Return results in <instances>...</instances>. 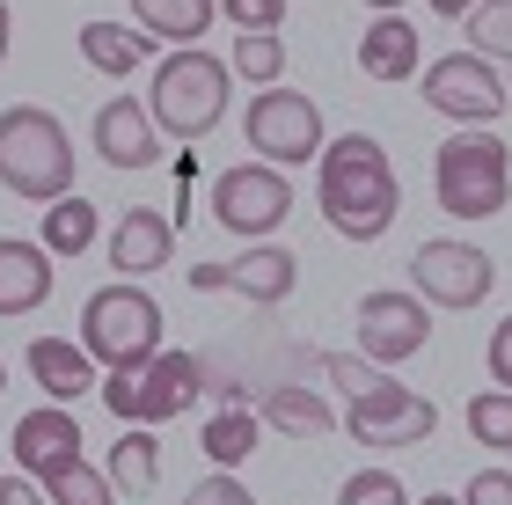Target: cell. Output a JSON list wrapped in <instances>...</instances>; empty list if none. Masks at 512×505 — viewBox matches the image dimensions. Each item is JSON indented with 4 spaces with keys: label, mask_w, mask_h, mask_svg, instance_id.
Listing matches in <instances>:
<instances>
[{
    "label": "cell",
    "mask_w": 512,
    "mask_h": 505,
    "mask_svg": "<svg viewBox=\"0 0 512 505\" xmlns=\"http://www.w3.org/2000/svg\"><path fill=\"white\" fill-rule=\"evenodd\" d=\"M315 198H322V220L337 227L344 242H381L388 227H395V169H388V154L374 132H344V140L322 147V162H315Z\"/></svg>",
    "instance_id": "6da1fadb"
},
{
    "label": "cell",
    "mask_w": 512,
    "mask_h": 505,
    "mask_svg": "<svg viewBox=\"0 0 512 505\" xmlns=\"http://www.w3.org/2000/svg\"><path fill=\"white\" fill-rule=\"evenodd\" d=\"M227 96H235V66L220 52H205V44H183L154 66V88H147V110L161 125V140H183L198 147L205 132H220L227 118Z\"/></svg>",
    "instance_id": "7a4b0ae2"
},
{
    "label": "cell",
    "mask_w": 512,
    "mask_h": 505,
    "mask_svg": "<svg viewBox=\"0 0 512 505\" xmlns=\"http://www.w3.org/2000/svg\"><path fill=\"white\" fill-rule=\"evenodd\" d=\"M74 140L52 110L37 103H8L0 110V191L30 198V205H59L74 198Z\"/></svg>",
    "instance_id": "3957f363"
},
{
    "label": "cell",
    "mask_w": 512,
    "mask_h": 505,
    "mask_svg": "<svg viewBox=\"0 0 512 505\" xmlns=\"http://www.w3.org/2000/svg\"><path fill=\"white\" fill-rule=\"evenodd\" d=\"M432 198L447 220H498L512 198V147L491 125L454 132L447 147L432 154Z\"/></svg>",
    "instance_id": "277c9868"
},
{
    "label": "cell",
    "mask_w": 512,
    "mask_h": 505,
    "mask_svg": "<svg viewBox=\"0 0 512 505\" xmlns=\"http://www.w3.org/2000/svg\"><path fill=\"white\" fill-rule=\"evenodd\" d=\"M81 352L96 366H147L154 352H169L161 344V301L139 279H110L81 301Z\"/></svg>",
    "instance_id": "5b68a950"
},
{
    "label": "cell",
    "mask_w": 512,
    "mask_h": 505,
    "mask_svg": "<svg viewBox=\"0 0 512 505\" xmlns=\"http://www.w3.org/2000/svg\"><path fill=\"white\" fill-rule=\"evenodd\" d=\"M96 396L110 403V418H118V425H169V418H183V410L205 396V359L154 352L147 366H118V374H103Z\"/></svg>",
    "instance_id": "8992f818"
},
{
    "label": "cell",
    "mask_w": 512,
    "mask_h": 505,
    "mask_svg": "<svg viewBox=\"0 0 512 505\" xmlns=\"http://www.w3.org/2000/svg\"><path fill=\"white\" fill-rule=\"evenodd\" d=\"M242 132H249V154H264L271 169H293V162H322V103L300 96V88H256L249 110H242Z\"/></svg>",
    "instance_id": "52a82bcc"
},
{
    "label": "cell",
    "mask_w": 512,
    "mask_h": 505,
    "mask_svg": "<svg viewBox=\"0 0 512 505\" xmlns=\"http://www.w3.org/2000/svg\"><path fill=\"white\" fill-rule=\"evenodd\" d=\"M417 96H425V110L454 118L461 132H469V125H498L505 110H512V88L498 81V66H491V59H476V52H447V59H432L425 74H417Z\"/></svg>",
    "instance_id": "ba28073f"
},
{
    "label": "cell",
    "mask_w": 512,
    "mask_h": 505,
    "mask_svg": "<svg viewBox=\"0 0 512 505\" xmlns=\"http://www.w3.org/2000/svg\"><path fill=\"white\" fill-rule=\"evenodd\" d=\"M286 213H293V183H286V169H271V162H235V169L213 176V220L227 227V235L271 242L278 227H286Z\"/></svg>",
    "instance_id": "9c48e42d"
},
{
    "label": "cell",
    "mask_w": 512,
    "mask_h": 505,
    "mask_svg": "<svg viewBox=\"0 0 512 505\" xmlns=\"http://www.w3.org/2000/svg\"><path fill=\"white\" fill-rule=\"evenodd\" d=\"M403 271H410V293L425 308H476V301H491V286H498V264L483 257L476 242H454V235L417 242V257Z\"/></svg>",
    "instance_id": "30bf717a"
},
{
    "label": "cell",
    "mask_w": 512,
    "mask_h": 505,
    "mask_svg": "<svg viewBox=\"0 0 512 505\" xmlns=\"http://www.w3.org/2000/svg\"><path fill=\"white\" fill-rule=\"evenodd\" d=\"M344 432H352L359 447H425L439 432V403L417 396V388H403V381H388V388H374V396L344 403Z\"/></svg>",
    "instance_id": "8fae6325"
},
{
    "label": "cell",
    "mask_w": 512,
    "mask_h": 505,
    "mask_svg": "<svg viewBox=\"0 0 512 505\" xmlns=\"http://www.w3.org/2000/svg\"><path fill=\"white\" fill-rule=\"evenodd\" d=\"M425 337H432V308L410 286H381V293L359 301V359L403 366V359L425 352Z\"/></svg>",
    "instance_id": "7c38bea8"
},
{
    "label": "cell",
    "mask_w": 512,
    "mask_h": 505,
    "mask_svg": "<svg viewBox=\"0 0 512 505\" xmlns=\"http://www.w3.org/2000/svg\"><path fill=\"white\" fill-rule=\"evenodd\" d=\"M81 425H74V410L66 403H44V410H22L15 418V432H8V454H15V469L22 476H59L66 462H81Z\"/></svg>",
    "instance_id": "4fadbf2b"
},
{
    "label": "cell",
    "mask_w": 512,
    "mask_h": 505,
    "mask_svg": "<svg viewBox=\"0 0 512 505\" xmlns=\"http://www.w3.org/2000/svg\"><path fill=\"white\" fill-rule=\"evenodd\" d=\"M88 140H96V154L110 169H154L161 162V125L139 96H110L96 110V125H88Z\"/></svg>",
    "instance_id": "5bb4252c"
},
{
    "label": "cell",
    "mask_w": 512,
    "mask_h": 505,
    "mask_svg": "<svg viewBox=\"0 0 512 505\" xmlns=\"http://www.w3.org/2000/svg\"><path fill=\"white\" fill-rule=\"evenodd\" d=\"M110 271L118 279H147V271L169 264V249H176V227L169 213H154V205H125L118 220H110Z\"/></svg>",
    "instance_id": "9a60e30c"
},
{
    "label": "cell",
    "mask_w": 512,
    "mask_h": 505,
    "mask_svg": "<svg viewBox=\"0 0 512 505\" xmlns=\"http://www.w3.org/2000/svg\"><path fill=\"white\" fill-rule=\"evenodd\" d=\"M52 301V249L0 235V315H37Z\"/></svg>",
    "instance_id": "2e32d148"
},
{
    "label": "cell",
    "mask_w": 512,
    "mask_h": 505,
    "mask_svg": "<svg viewBox=\"0 0 512 505\" xmlns=\"http://www.w3.org/2000/svg\"><path fill=\"white\" fill-rule=\"evenodd\" d=\"M22 366H30V374H37V388H44L52 403H66V410H74V396L103 388V381H96V359H88L81 344H66V337H30Z\"/></svg>",
    "instance_id": "e0dca14e"
},
{
    "label": "cell",
    "mask_w": 512,
    "mask_h": 505,
    "mask_svg": "<svg viewBox=\"0 0 512 505\" xmlns=\"http://www.w3.org/2000/svg\"><path fill=\"white\" fill-rule=\"evenodd\" d=\"M293 286H300V257L278 242H256V249H242V264H227V293H242L256 308H278Z\"/></svg>",
    "instance_id": "ac0fdd59"
},
{
    "label": "cell",
    "mask_w": 512,
    "mask_h": 505,
    "mask_svg": "<svg viewBox=\"0 0 512 505\" xmlns=\"http://www.w3.org/2000/svg\"><path fill=\"white\" fill-rule=\"evenodd\" d=\"M359 74L366 81H410V74H425V66H417V30L403 15H374L359 30Z\"/></svg>",
    "instance_id": "d6986e66"
},
{
    "label": "cell",
    "mask_w": 512,
    "mask_h": 505,
    "mask_svg": "<svg viewBox=\"0 0 512 505\" xmlns=\"http://www.w3.org/2000/svg\"><path fill=\"white\" fill-rule=\"evenodd\" d=\"M256 418H264V425H278V432H293V440H322V432L337 425V410H330V396H322V388H300V381H286V388H264Z\"/></svg>",
    "instance_id": "ffe728a7"
},
{
    "label": "cell",
    "mask_w": 512,
    "mask_h": 505,
    "mask_svg": "<svg viewBox=\"0 0 512 505\" xmlns=\"http://www.w3.org/2000/svg\"><path fill=\"white\" fill-rule=\"evenodd\" d=\"M147 52H154L147 30H125V22H81V59L96 66V74H110V81H132L139 66H147Z\"/></svg>",
    "instance_id": "44dd1931"
},
{
    "label": "cell",
    "mask_w": 512,
    "mask_h": 505,
    "mask_svg": "<svg viewBox=\"0 0 512 505\" xmlns=\"http://www.w3.org/2000/svg\"><path fill=\"white\" fill-rule=\"evenodd\" d=\"M213 15H220V0H132V22L154 44H176V52L213 30Z\"/></svg>",
    "instance_id": "7402d4cb"
},
{
    "label": "cell",
    "mask_w": 512,
    "mask_h": 505,
    "mask_svg": "<svg viewBox=\"0 0 512 505\" xmlns=\"http://www.w3.org/2000/svg\"><path fill=\"white\" fill-rule=\"evenodd\" d=\"M103 476L118 484L125 498H147L161 484V447H154V425H118V447H110Z\"/></svg>",
    "instance_id": "603a6c76"
},
{
    "label": "cell",
    "mask_w": 512,
    "mask_h": 505,
    "mask_svg": "<svg viewBox=\"0 0 512 505\" xmlns=\"http://www.w3.org/2000/svg\"><path fill=\"white\" fill-rule=\"evenodd\" d=\"M256 440H264V418H256L249 403L213 410V418H205V432H198V447H205V462H213V469H242L249 454H256Z\"/></svg>",
    "instance_id": "cb8c5ba5"
},
{
    "label": "cell",
    "mask_w": 512,
    "mask_h": 505,
    "mask_svg": "<svg viewBox=\"0 0 512 505\" xmlns=\"http://www.w3.org/2000/svg\"><path fill=\"white\" fill-rule=\"evenodd\" d=\"M96 235H103V220H96V205L81 191L44 205V249H52V257H81V249H96Z\"/></svg>",
    "instance_id": "d4e9b609"
},
{
    "label": "cell",
    "mask_w": 512,
    "mask_h": 505,
    "mask_svg": "<svg viewBox=\"0 0 512 505\" xmlns=\"http://www.w3.org/2000/svg\"><path fill=\"white\" fill-rule=\"evenodd\" d=\"M461 30H469V52H476V59L512 66V0H476Z\"/></svg>",
    "instance_id": "484cf974"
},
{
    "label": "cell",
    "mask_w": 512,
    "mask_h": 505,
    "mask_svg": "<svg viewBox=\"0 0 512 505\" xmlns=\"http://www.w3.org/2000/svg\"><path fill=\"white\" fill-rule=\"evenodd\" d=\"M44 498L52 505H118V484L81 454V462H66L59 476H44Z\"/></svg>",
    "instance_id": "4316f807"
},
{
    "label": "cell",
    "mask_w": 512,
    "mask_h": 505,
    "mask_svg": "<svg viewBox=\"0 0 512 505\" xmlns=\"http://www.w3.org/2000/svg\"><path fill=\"white\" fill-rule=\"evenodd\" d=\"M469 440L491 454H512V388H476L469 396Z\"/></svg>",
    "instance_id": "83f0119b"
},
{
    "label": "cell",
    "mask_w": 512,
    "mask_h": 505,
    "mask_svg": "<svg viewBox=\"0 0 512 505\" xmlns=\"http://www.w3.org/2000/svg\"><path fill=\"white\" fill-rule=\"evenodd\" d=\"M227 66H235L249 88H278V81H286V37H235Z\"/></svg>",
    "instance_id": "f1b7e54d"
},
{
    "label": "cell",
    "mask_w": 512,
    "mask_h": 505,
    "mask_svg": "<svg viewBox=\"0 0 512 505\" xmlns=\"http://www.w3.org/2000/svg\"><path fill=\"white\" fill-rule=\"evenodd\" d=\"M322 381L344 388V403H359V396H374V388H388L395 374L374 359H359V352H322Z\"/></svg>",
    "instance_id": "f546056e"
},
{
    "label": "cell",
    "mask_w": 512,
    "mask_h": 505,
    "mask_svg": "<svg viewBox=\"0 0 512 505\" xmlns=\"http://www.w3.org/2000/svg\"><path fill=\"white\" fill-rule=\"evenodd\" d=\"M337 505H410V491H403L395 469H352L344 491H337Z\"/></svg>",
    "instance_id": "4dcf8cb0"
},
{
    "label": "cell",
    "mask_w": 512,
    "mask_h": 505,
    "mask_svg": "<svg viewBox=\"0 0 512 505\" xmlns=\"http://www.w3.org/2000/svg\"><path fill=\"white\" fill-rule=\"evenodd\" d=\"M220 15L235 22V37H278L286 0H220Z\"/></svg>",
    "instance_id": "1f68e13d"
},
{
    "label": "cell",
    "mask_w": 512,
    "mask_h": 505,
    "mask_svg": "<svg viewBox=\"0 0 512 505\" xmlns=\"http://www.w3.org/2000/svg\"><path fill=\"white\" fill-rule=\"evenodd\" d=\"M183 505H256V498H249V484L235 469H213V476H198V484L183 491Z\"/></svg>",
    "instance_id": "d6a6232c"
},
{
    "label": "cell",
    "mask_w": 512,
    "mask_h": 505,
    "mask_svg": "<svg viewBox=\"0 0 512 505\" xmlns=\"http://www.w3.org/2000/svg\"><path fill=\"white\" fill-rule=\"evenodd\" d=\"M461 505H512V469H476L461 484Z\"/></svg>",
    "instance_id": "836d02e7"
},
{
    "label": "cell",
    "mask_w": 512,
    "mask_h": 505,
    "mask_svg": "<svg viewBox=\"0 0 512 505\" xmlns=\"http://www.w3.org/2000/svg\"><path fill=\"white\" fill-rule=\"evenodd\" d=\"M483 366H491V388H512V315L491 330V344H483Z\"/></svg>",
    "instance_id": "e575fe53"
},
{
    "label": "cell",
    "mask_w": 512,
    "mask_h": 505,
    "mask_svg": "<svg viewBox=\"0 0 512 505\" xmlns=\"http://www.w3.org/2000/svg\"><path fill=\"white\" fill-rule=\"evenodd\" d=\"M0 505H52L37 476H0Z\"/></svg>",
    "instance_id": "d590c367"
},
{
    "label": "cell",
    "mask_w": 512,
    "mask_h": 505,
    "mask_svg": "<svg viewBox=\"0 0 512 505\" xmlns=\"http://www.w3.org/2000/svg\"><path fill=\"white\" fill-rule=\"evenodd\" d=\"M191 286H198V293H227V264H198Z\"/></svg>",
    "instance_id": "8d00e7d4"
},
{
    "label": "cell",
    "mask_w": 512,
    "mask_h": 505,
    "mask_svg": "<svg viewBox=\"0 0 512 505\" xmlns=\"http://www.w3.org/2000/svg\"><path fill=\"white\" fill-rule=\"evenodd\" d=\"M425 8H432V15H447V22H469L476 0H425Z\"/></svg>",
    "instance_id": "74e56055"
},
{
    "label": "cell",
    "mask_w": 512,
    "mask_h": 505,
    "mask_svg": "<svg viewBox=\"0 0 512 505\" xmlns=\"http://www.w3.org/2000/svg\"><path fill=\"white\" fill-rule=\"evenodd\" d=\"M8 37H15V15H8V0H0V66H8Z\"/></svg>",
    "instance_id": "f35d334b"
},
{
    "label": "cell",
    "mask_w": 512,
    "mask_h": 505,
    "mask_svg": "<svg viewBox=\"0 0 512 505\" xmlns=\"http://www.w3.org/2000/svg\"><path fill=\"white\" fill-rule=\"evenodd\" d=\"M417 505H461L454 491H425V498H417Z\"/></svg>",
    "instance_id": "ab89813d"
},
{
    "label": "cell",
    "mask_w": 512,
    "mask_h": 505,
    "mask_svg": "<svg viewBox=\"0 0 512 505\" xmlns=\"http://www.w3.org/2000/svg\"><path fill=\"white\" fill-rule=\"evenodd\" d=\"M366 8H374V15H395V8H403V0H366Z\"/></svg>",
    "instance_id": "60d3db41"
},
{
    "label": "cell",
    "mask_w": 512,
    "mask_h": 505,
    "mask_svg": "<svg viewBox=\"0 0 512 505\" xmlns=\"http://www.w3.org/2000/svg\"><path fill=\"white\" fill-rule=\"evenodd\" d=\"M0 388H8V359H0Z\"/></svg>",
    "instance_id": "b9f144b4"
}]
</instances>
